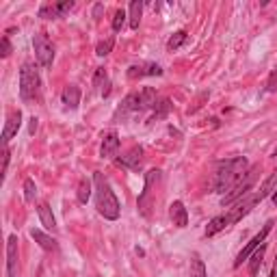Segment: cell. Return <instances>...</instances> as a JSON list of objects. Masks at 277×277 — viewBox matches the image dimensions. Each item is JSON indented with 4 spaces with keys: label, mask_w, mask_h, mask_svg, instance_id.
Here are the masks:
<instances>
[{
    "label": "cell",
    "mask_w": 277,
    "mask_h": 277,
    "mask_svg": "<svg viewBox=\"0 0 277 277\" xmlns=\"http://www.w3.org/2000/svg\"><path fill=\"white\" fill-rule=\"evenodd\" d=\"M247 171L249 169H247V158L245 156H238V158L219 163V167H216V171H214V193L232 191L240 180H243V175L247 173Z\"/></svg>",
    "instance_id": "obj_1"
},
{
    "label": "cell",
    "mask_w": 277,
    "mask_h": 277,
    "mask_svg": "<svg viewBox=\"0 0 277 277\" xmlns=\"http://www.w3.org/2000/svg\"><path fill=\"white\" fill-rule=\"evenodd\" d=\"M93 182H95V208H98V213L108 221L119 219V214H122V206H119V199L115 197L113 189H110L108 180L104 178V173L95 171Z\"/></svg>",
    "instance_id": "obj_2"
},
{
    "label": "cell",
    "mask_w": 277,
    "mask_h": 277,
    "mask_svg": "<svg viewBox=\"0 0 277 277\" xmlns=\"http://www.w3.org/2000/svg\"><path fill=\"white\" fill-rule=\"evenodd\" d=\"M39 85H42V80H39L37 69L31 61H26L20 69V95H22L24 102H31V100L37 98Z\"/></svg>",
    "instance_id": "obj_3"
},
{
    "label": "cell",
    "mask_w": 277,
    "mask_h": 277,
    "mask_svg": "<svg viewBox=\"0 0 277 277\" xmlns=\"http://www.w3.org/2000/svg\"><path fill=\"white\" fill-rule=\"evenodd\" d=\"M258 171H260V165H256V167H251L249 171H247V173L243 175V180H240V182L223 197V201H221L223 208L225 206H234L238 199H243L251 193V189H254V184H256V178H258Z\"/></svg>",
    "instance_id": "obj_4"
},
{
    "label": "cell",
    "mask_w": 277,
    "mask_h": 277,
    "mask_svg": "<svg viewBox=\"0 0 277 277\" xmlns=\"http://www.w3.org/2000/svg\"><path fill=\"white\" fill-rule=\"evenodd\" d=\"M160 180V171L158 169H149L145 173V186H143V193L139 195V213L143 216L152 214L154 208V186Z\"/></svg>",
    "instance_id": "obj_5"
},
{
    "label": "cell",
    "mask_w": 277,
    "mask_h": 277,
    "mask_svg": "<svg viewBox=\"0 0 277 277\" xmlns=\"http://www.w3.org/2000/svg\"><path fill=\"white\" fill-rule=\"evenodd\" d=\"M33 48H35V57L42 67H50L54 61V46L52 42L48 39L46 33H37L33 37Z\"/></svg>",
    "instance_id": "obj_6"
},
{
    "label": "cell",
    "mask_w": 277,
    "mask_h": 277,
    "mask_svg": "<svg viewBox=\"0 0 277 277\" xmlns=\"http://www.w3.org/2000/svg\"><path fill=\"white\" fill-rule=\"evenodd\" d=\"M271 228H273V221H266L264 223V228H262L258 234L254 236V238L249 240L245 247H243V251H240L238 256H236V260H234V269H238L240 264L247 260V258H251V254H254L256 249H260L262 245H264V240H266V236H269V232H271Z\"/></svg>",
    "instance_id": "obj_7"
},
{
    "label": "cell",
    "mask_w": 277,
    "mask_h": 277,
    "mask_svg": "<svg viewBox=\"0 0 277 277\" xmlns=\"http://www.w3.org/2000/svg\"><path fill=\"white\" fill-rule=\"evenodd\" d=\"M141 110H145L143 100H141V91H132V93H128V95H126V98L122 100V104H119V108H117V115L126 117V115H130V113H141Z\"/></svg>",
    "instance_id": "obj_8"
},
{
    "label": "cell",
    "mask_w": 277,
    "mask_h": 277,
    "mask_svg": "<svg viewBox=\"0 0 277 277\" xmlns=\"http://www.w3.org/2000/svg\"><path fill=\"white\" fill-rule=\"evenodd\" d=\"M258 204V199H256V195H247V197L243 199H238L234 206H232V210H230V221L232 223H236V221H240L245 214H249L251 213V208Z\"/></svg>",
    "instance_id": "obj_9"
},
{
    "label": "cell",
    "mask_w": 277,
    "mask_h": 277,
    "mask_svg": "<svg viewBox=\"0 0 277 277\" xmlns=\"http://www.w3.org/2000/svg\"><path fill=\"white\" fill-rule=\"evenodd\" d=\"M20 126H22V113L20 110H11L7 115V124H4V130H2V145H7L9 141L16 137Z\"/></svg>",
    "instance_id": "obj_10"
},
{
    "label": "cell",
    "mask_w": 277,
    "mask_h": 277,
    "mask_svg": "<svg viewBox=\"0 0 277 277\" xmlns=\"http://www.w3.org/2000/svg\"><path fill=\"white\" fill-rule=\"evenodd\" d=\"M117 152H119V137H117V132H115V130H110L108 134H104L100 154H102V158L113 160L115 156H117Z\"/></svg>",
    "instance_id": "obj_11"
},
{
    "label": "cell",
    "mask_w": 277,
    "mask_h": 277,
    "mask_svg": "<svg viewBox=\"0 0 277 277\" xmlns=\"http://www.w3.org/2000/svg\"><path fill=\"white\" fill-rule=\"evenodd\" d=\"M7 273L9 277H18V236L11 234L7 240Z\"/></svg>",
    "instance_id": "obj_12"
},
{
    "label": "cell",
    "mask_w": 277,
    "mask_h": 277,
    "mask_svg": "<svg viewBox=\"0 0 277 277\" xmlns=\"http://www.w3.org/2000/svg\"><path fill=\"white\" fill-rule=\"evenodd\" d=\"M141 156H143V148H141V145H134L132 149H128V152L117 160V165H122V167L130 169V171H139L141 169Z\"/></svg>",
    "instance_id": "obj_13"
},
{
    "label": "cell",
    "mask_w": 277,
    "mask_h": 277,
    "mask_svg": "<svg viewBox=\"0 0 277 277\" xmlns=\"http://www.w3.org/2000/svg\"><path fill=\"white\" fill-rule=\"evenodd\" d=\"M143 76H163V67L156 63H148V65H132L128 69V78H143Z\"/></svg>",
    "instance_id": "obj_14"
},
{
    "label": "cell",
    "mask_w": 277,
    "mask_h": 277,
    "mask_svg": "<svg viewBox=\"0 0 277 277\" xmlns=\"http://www.w3.org/2000/svg\"><path fill=\"white\" fill-rule=\"evenodd\" d=\"M169 216H171L175 228H186V225H189V213H186L184 204L180 199H175L173 204L169 206Z\"/></svg>",
    "instance_id": "obj_15"
},
{
    "label": "cell",
    "mask_w": 277,
    "mask_h": 277,
    "mask_svg": "<svg viewBox=\"0 0 277 277\" xmlns=\"http://www.w3.org/2000/svg\"><path fill=\"white\" fill-rule=\"evenodd\" d=\"M61 100H63V104L67 108H78V104H80V89L76 87V85H69V87H65L63 89V93H61Z\"/></svg>",
    "instance_id": "obj_16"
},
{
    "label": "cell",
    "mask_w": 277,
    "mask_h": 277,
    "mask_svg": "<svg viewBox=\"0 0 277 277\" xmlns=\"http://www.w3.org/2000/svg\"><path fill=\"white\" fill-rule=\"evenodd\" d=\"M230 225H232L230 214H219V216H214V219L210 221L208 225H206V232H204V234H206V236H214V234H219L221 230L230 228Z\"/></svg>",
    "instance_id": "obj_17"
},
{
    "label": "cell",
    "mask_w": 277,
    "mask_h": 277,
    "mask_svg": "<svg viewBox=\"0 0 277 277\" xmlns=\"http://www.w3.org/2000/svg\"><path fill=\"white\" fill-rule=\"evenodd\" d=\"M275 191H277V169H275L273 173L269 175V178L264 180V184H262V186H260V191H258V193H256V199H258V201L266 199V197H269V195H273Z\"/></svg>",
    "instance_id": "obj_18"
},
{
    "label": "cell",
    "mask_w": 277,
    "mask_h": 277,
    "mask_svg": "<svg viewBox=\"0 0 277 277\" xmlns=\"http://www.w3.org/2000/svg\"><path fill=\"white\" fill-rule=\"evenodd\" d=\"M37 213H39V221H42V225L46 230H57V221H54V214H52V208L43 201V204H39V208H37Z\"/></svg>",
    "instance_id": "obj_19"
},
{
    "label": "cell",
    "mask_w": 277,
    "mask_h": 277,
    "mask_svg": "<svg viewBox=\"0 0 277 277\" xmlns=\"http://www.w3.org/2000/svg\"><path fill=\"white\" fill-rule=\"evenodd\" d=\"M31 236L35 238V243H39V247L42 249H46V251H54L57 249V240L52 238V236H48L46 232H42V230H31Z\"/></svg>",
    "instance_id": "obj_20"
},
{
    "label": "cell",
    "mask_w": 277,
    "mask_h": 277,
    "mask_svg": "<svg viewBox=\"0 0 277 277\" xmlns=\"http://www.w3.org/2000/svg\"><path fill=\"white\" fill-rule=\"evenodd\" d=\"M141 16H143V2H141V0H132V2H130V11H128L130 28H132V31H137L139 28Z\"/></svg>",
    "instance_id": "obj_21"
},
{
    "label": "cell",
    "mask_w": 277,
    "mask_h": 277,
    "mask_svg": "<svg viewBox=\"0 0 277 277\" xmlns=\"http://www.w3.org/2000/svg\"><path fill=\"white\" fill-rule=\"evenodd\" d=\"M264 251H266V245H262L260 249H256L254 254H251V260H249V275L256 277L262 266V260H264Z\"/></svg>",
    "instance_id": "obj_22"
},
{
    "label": "cell",
    "mask_w": 277,
    "mask_h": 277,
    "mask_svg": "<svg viewBox=\"0 0 277 277\" xmlns=\"http://www.w3.org/2000/svg\"><path fill=\"white\" fill-rule=\"evenodd\" d=\"M191 277H208L204 260H201L199 256H193V258H191Z\"/></svg>",
    "instance_id": "obj_23"
},
{
    "label": "cell",
    "mask_w": 277,
    "mask_h": 277,
    "mask_svg": "<svg viewBox=\"0 0 277 277\" xmlns=\"http://www.w3.org/2000/svg\"><path fill=\"white\" fill-rule=\"evenodd\" d=\"M89 197H91V182L87 178H83L78 184V201L80 204H87Z\"/></svg>",
    "instance_id": "obj_24"
},
{
    "label": "cell",
    "mask_w": 277,
    "mask_h": 277,
    "mask_svg": "<svg viewBox=\"0 0 277 277\" xmlns=\"http://www.w3.org/2000/svg\"><path fill=\"white\" fill-rule=\"evenodd\" d=\"M171 110V102L167 98H163L160 102H156V107H154V117H152V122L154 119H163V117H167V113Z\"/></svg>",
    "instance_id": "obj_25"
},
{
    "label": "cell",
    "mask_w": 277,
    "mask_h": 277,
    "mask_svg": "<svg viewBox=\"0 0 277 277\" xmlns=\"http://www.w3.org/2000/svg\"><path fill=\"white\" fill-rule=\"evenodd\" d=\"M186 42V31H178V33H173L169 37V42H167V48L171 50V52H173V50H178L180 46H182V43Z\"/></svg>",
    "instance_id": "obj_26"
},
{
    "label": "cell",
    "mask_w": 277,
    "mask_h": 277,
    "mask_svg": "<svg viewBox=\"0 0 277 277\" xmlns=\"http://www.w3.org/2000/svg\"><path fill=\"white\" fill-rule=\"evenodd\" d=\"M113 46H115V37L104 39V42H100L98 46H95V54H98V57H107V54H110Z\"/></svg>",
    "instance_id": "obj_27"
},
{
    "label": "cell",
    "mask_w": 277,
    "mask_h": 277,
    "mask_svg": "<svg viewBox=\"0 0 277 277\" xmlns=\"http://www.w3.org/2000/svg\"><path fill=\"white\" fill-rule=\"evenodd\" d=\"M39 18H43V20H54V18H59L57 4H42V9H39Z\"/></svg>",
    "instance_id": "obj_28"
},
{
    "label": "cell",
    "mask_w": 277,
    "mask_h": 277,
    "mask_svg": "<svg viewBox=\"0 0 277 277\" xmlns=\"http://www.w3.org/2000/svg\"><path fill=\"white\" fill-rule=\"evenodd\" d=\"M35 197H37V186H35V182L31 178L24 182V199L31 204V201H35Z\"/></svg>",
    "instance_id": "obj_29"
},
{
    "label": "cell",
    "mask_w": 277,
    "mask_h": 277,
    "mask_svg": "<svg viewBox=\"0 0 277 277\" xmlns=\"http://www.w3.org/2000/svg\"><path fill=\"white\" fill-rule=\"evenodd\" d=\"M126 11L124 9H119V11H115V18H113V31L115 33H119L122 31V26H124V22H126Z\"/></svg>",
    "instance_id": "obj_30"
},
{
    "label": "cell",
    "mask_w": 277,
    "mask_h": 277,
    "mask_svg": "<svg viewBox=\"0 0 277 277\" xmlns=\"http://www.w3.org/2000/svg\"><path fill=\"white\" fill-rule=\"evenodd\" d=\"M72 7H74V2H72V0H65V2H59V4H57L59 18H61V16H65V13H67V11H69V9H72Z\"/></svg>",
    "instance_id": "obj_31"
},
{
    "label": "cell",
    "mask_w": 277,
    "mask_h": 277,
    "mask_svg": "<svg viewBox=\"0 0 277 277\" xmlns=\"http://www.w3.org/2000/svg\"><path fill=\"white\" fill-rule=\"evenodd\" d=\"M9 156H11V152H9V145H2V175L7 173V165H9Z\"/></svg>",
    "instance_id": "obj_32"
},
{
    "label": "cell",
    "mask_w": 277,
    "mask_h": 277,
    "mask_svg": "<svg viewBox=\"0 0 277 277\" xmlns=\"http://www.w3.org/2000/svg\"><path fill=\"white\" fill-rule=\"evenodd\" d=\"M102 80H107V69H104V67H98V69H95L93 83H95V85H102Z\"/></svg>",
    "instance_id": "obj_33"
},
{
    "label": "cell",
    "mask_w": 277,
    "mask_h": 277,
    "mask_svg": "<svg viewBox=\"0 0 277 277\" xmlns=\"http://www.w3.org/2000/svg\"><path fill=\"white\" fill-rule=\"evenodd\" d=\"M0 54H2V59H7L9 54H11V43H9V37H7V35L2 37V52H0Z\"/></svg>",
    "instance_id": "obj_34"
},
{
    "label": "cell",
    "mask_w": 277,
    "mask_h": 277,
    "mask_svg": "<svg viewBox=\"0 0 277 277\" xmlns=\"http://www.w3.org/2000/svg\"><path fill=\"white\" fill-rule=\"evenodd\" d=\"M266 89H269V91H277V69H273V74H271Z\"/></svg>",
    "instance_id": "obj_35"
},
{
    "label": "cell",
    "mask_w": 277,
    "mask_h": 277,
    "mask_svg": "<svg viewBox=\"0 0 277 277\" xmlns=\"http://www.w3.org/2000/svg\"><path fill=\"white\" fill-rule=\"evenodd\" d=\"M269 277H277V256H275V262H273V269H271V275Z\"/></svg>",
    "instance_id": "obj_36"
},
{
    "label": "cell",
    "mask_w": 277,
    "mask_h": 277,
    "mask_svg": "<svg viewBox=\"0 0 277 277\" xmlns=\"http://www.w3.org/2000/svg\"><path fill=\"white\" fill-rule=\"evenodd\" d=\"M35 130H37V119H31V132H35Z\"/></svg>",
    "instance_id": "obj_37"
},
{
    "label": "cell",
    "mask_w": 277,
    "mask_h": 277,
    "mask_svg": "<svg viewBox=\"0 0 277 277\" xmlns=\"http://www.w3.org/2000/svg\"><path fill=\"white\" fill-rule=\"evenodd\" d=\"M100 13H102V4H98V7H95V11H93V16H95V18H98V16H100Z\"/></svg>",
    "instance_id": "obj_38"
},
{
    "label": "cell",
    "mask_w": 277,
    "mask_h": 277,
    "mask_svg": "<svg viewBox=\"0 0 277 277\" xmlns=\"http://www.w3.org/2000/svg\"><path fill=\"white\" fill-rule=\"evenodd\" d=\"M273 204L277 206V191H275V193H273Z\"/></svg>",
    "instance_id": "obj_39"
},
{
    "label": "cell",
    "mask_w": 277,
    "mask_h": 277,
    "mask_svg": "<svg viewBox=\"0 0 277 277\" xmlns=\"http://www.w3.org/2000/svg\"><path fill=\"white\" fill-rule=\"evenodd\" d=\"M273 156H277V149H275V152H273Z\"/></svg>",
    "instance_id": "obj_40"
}]
</instances>
